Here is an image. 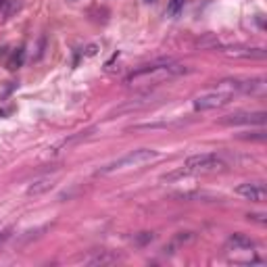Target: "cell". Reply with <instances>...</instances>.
I'll return each instance as SVG.
<instances>
[{
	"instance_id": "9a60e30c",
	"label": "cell",
	"mask_w": 267,
	"mask_h": 267,
	"mask_svg": "<svg viewBox=\"0 0 267 267\" xmlns=\"http://www.w3.org/2000/svg\"><path fill=\"white\" fill-rule=\"evenodd\" d=\"M96 53H98V44H90V46H88L86 51H84V56H94Z\"/></svg>"
},
{
	"instance_id": "2e32d148",
	"label": "cell",
	"mask_w": 267,
	"mask_h": 267,
	"mask_svg": "<svg viewBox=\"0 0 267 267\" xmlns=\"http://www.w3.org/2000/svg\"><path fill=\"white\" fill-rule=\"evenodd\" d=\"M8 236H11V230H2V232H0V244L6 242V240H8Z\"/></svg>"
},
{
	"instance_id": "30bf717a",
	"label": "cell",
	"mask_w": 267,
	"mask_h": 267,
	"mask_svg": "<svg viewBox=\"0 0 267 267\" xmlns=\"http://www.w3.org/2000/svg\"><path fill=\"white\" fill-rule=\"evenodd\" d=\"M23 61H25V51H23V48H17V51L11 54V58H8V63H6L8 71H15V69H19V67L23 65Z\"/></svg>"
},
{
	"instance_id": "8fae6325",
	"label": "cell",
	"mask_w": 267,
	"mask_h": 267,
	"mask_svg": "<svg viewBox=\"0 0 267 267\" xmlns=\"http://www.w3.org/2000/svg\"><path fill=\"white\" fill-rule=\"evenodd\" d=\"M117 257L115 255H108V253H103V255H96L92 259H88L90 265H107V263H115Z\"/></svg>"
},
{
	"instance_id": "7a4b0ae2",
	"label": "cell",
	"mask_w": 267,
	"mask_h": 267,
	"mask_svg": "<svg viewBox=\"0 0 267 267\" xmlns=\"http://www.w3.org/2000/svg\"><path fill=\"white\" fill-rule=\"evenodd\" d=\"M157 157H159V153L153 151V148H138V151H132V153L123 155L121 159H117L113 163L101 167L98 173H113V171H119V169H127V167H140L144 163L155 161Z\"/></svg>"
},
{
	"instance_id": "277c9868",
	"label": "cell",
	"mask_w": 267,
	"mask_h": 267,
	"mask_svg": "<svg viewBox=\"0 0 267 267\" xmlns=\"http://www.w3.org/2000/svg\"><path fill=\"white\" fill-rule=\"evenodd\" d=\"M223 167H225V163L213 153L192 155V157H188L186 163H184V169L190 175L192 173H201V171H217V169H223Z\"/></svg>"
},
{
	"instance_id": "9c48e42d",
	"label": "cell",
	"mask_w": 267,
	"mask_h": 267,
	"mask_svg": "<svg viewBox=\"0 0 267 267\" xmlns=\"http://www.w3.org/2000/svg\"><path fill=\"white\" fill-rule=\"evenodd\" d=\"M227 249L230 251H253L255 242L244 234H234L227 238Z\"/></svg>"
},
{
	"instance_id": "3957f363",
	"label": "cell",
	"mask_w": 267,
	"mask_h": 267,
	"mask_svg": "<svg viewBox=\"0 0 267 267\" xmlns=\"http://www.w3.org/2000/svg\"><path fill=\"white\" fill-rule=\"evenodd\" d=\"M232 98H234V92L219 86V90L205 92L201 96H196L192 107H194V111H211V108H217V107H223L227 103H232Z\"/></svg>"
},
{
	"instance_id": "8992f818",
	"label": "cell",
	"mask_w": 267,
	"mask_h": 267,
	"mask_svg": "<svg viewBox=\"0 0 267 267\" xmlns=\"http://www.w3.org/2000/svg\"><path fill=\"white\" fill-rule=\"evenodd\" d=\"M267 121V113L259 111V113H236V115H227L221 119V123L225 125H238V123H257L263 125Z\"/></svg>"
},
{
	"instance_id": "7c38bea8",
	"label": "cell",
	"mask_w": 267,
	"mask_h": 267,
	"mask_svg": "<svg viewBox=\"0 0 267 267\" xmlns=\"http://www.w3.org/2000/svg\"><path fill=\"white\" fill-rule=\"evenodd\" d=\"M19 8H21V0H6L4 2V6L0 8V11L4 13V17H11V15H15Z\"/></svg>"
},
{
	"instance_id": "52a82bcc",
	"label": "cell",
	"mask_w": 267,
	"mask_h": 267,
	"mask_svg": "<svg viewBox=\"0 0 267 267\" xmlns=\"http://www.w3.org/2000/svg\"><path fill=\"white\" fill-rule=\"evenodd\" d=\"M223 53L234 58H265L267 56L265 48H223Z\"/></svg>"
},
{
	"instance_id": "4fadbf2b",
	"label": "cell",
	"mask_w": 267,
	"mask_h": 267,
	"mask_svg": "<svg viewBox=\"0 0 267 267\" xmlns=\"http://www.w3.org/2000/svg\"><path fill=\"white\" fill-rule=\"evenodd\" d=\"M184 8V0H169V4H167V13L169 15H177Z\"/></svg>"
},
{
	"instance_id": "6da1fadb",
	"label": "cell",
	"mask_w": 267,
	"mask_h": 267,
	"mask_svg": "<svg viewBox=\"0 0 267 267\" xmlns=\"http://www.w3.org/2000/svg\"><path fill=\"white\" fill-rule=\"evenodd\" d=\"M188 71L186 65L173 63V61H161V63H153V65H144L140 69H136L134 73L127 75L125 84L127 86H153V84H161L165 80H171Z\"/></svg>"
},
{
	"instance_id": "5b68a950",
	"label": "cell",
	"mask_w": 267,
	"mask_h": 267,
	"mask_svg": "<svg viewBox=\"0 0 267 267\" xmlns=\"http://www.w3.org/2000/svg\"><path fill=\"white\" fill-rule=\"evenodd\" d=\"M236 194L246 201H253V203H265V199H267V190H265L263 182H244L236 188Z\"/></svg>"
},
{
	"instance_id": "ba28073f",
	"label": "cell",
	"mask_w": 267,
	"mask_h": 267,
	"mask_svg": "<svg viewBox=\"0 0 267 267\" xmlns=\"http://www.w3.org/2000/svg\"><path fill=\"white\" fill-rule=\"evenodd\" d=\"M54 182H56V175H44V177H38V180H34L32 184H29L27 194H32V196L44 194V192H48V190H53V188H54Z\"/></svg>"
},
{
	"instance_id": "5bb4252c",
	"label": "cell",
	"mask_w": 267,
	"mask_h": 267,
	"mask_svg": "<svg viewBox=\"0 0 267 267\" xmlns=\"http://www.w3.org/2000/svg\"><path fill=\"white\" fill-rule=\"evenodd\" d=\"M249 219L259 221V223H265V221H267V215H265V213H251V215H249Z\"/></svg>"
}]
</instances>
